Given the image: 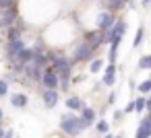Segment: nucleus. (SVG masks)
<instances>
[{
	"label": "nucleus",
	"instance_id": "nucleus-1",
	"mask_svg": "<svg viewBox=\"0 0 151 138\" xmlns=\"http://www.w3.org/2000/svg\"><path fill=\"white\" fill-rule=\"evenodd\" d=\"M60 130H62L64 134H70V136H79V134L83 132L81 122H79V117H75V115H62V120H60Z\"/></svg>",
	"mask_w": 151,
	"mask_h": 138
},
{
	"label": "nucleus",
	"instance_id": "nucleus-2",
	"mask_svg": "<svg viewBox=\"0 0 151 138\" xmlns=\"http://www.w3.org/2000/svg\"><path fill=\"white\" fill-rule=\"evenodd\" d=\"M17 19H19L17 4H15V6H11V9H4V11H0V27H2V29H9V27H13Z\"/></svg>",
	"mask_w": 151,
	"mask_h": 138
},
{
	"label": "nucleus",
	"instance_id": "nucleus-3",
	"mask_svg": "<svg viewBox=\"0 0 151 138\" xmlns=\"http://www.w3.org/2000/svg\"><path fill=\"white\" fill-rule=\"evenodd\" d=\"M70 68H73V60H68V58H64V56H56L54 60H52V70L58 74V72H70Z\"/></svg>",
	"mask_w": 151,
	"mask_h": 138
},
{
	"label": "nucleus",
	"instance_id": "nucleus-4",
	"mask_svg": "<svg viewBox=\"0 0 151 138\" xmlns=\"http://www.w3.org/2000/svg\"><path fill=\"white\" fill-rule=\"evenodd\" d=\"M46 89H58V74L52 70V66L42 74V80H40Z\"/></svg>",
	"mask_w": 151,
	"mask_h": 138
},
{
	"label": "nucleus",
	"instance_id": "nucleus-5",
	"mask_svg": "<svg viewBox=\"0 0 151 138\" xmlns=\"http://www.w3.org/2000/svg\"><path fill=\"white\" fill-rule=\"evenodd\" d=\"M93 58V48L87 46L85 41L77 48V54H75V62H81V60H91Z\"/></svg>",
	"mask_w": 151,
	"mask_h": 138
},
{
	"label": "nucleus",
	"instance_id": "nucleus-6",
	"mask_svg": "<svg viewBox=\"0 0 151 138\" xmlns=\"http://www.w3.org/2000/svg\"><path fill=\"white\" fill-rule=\"evenodd\" d=\"M101 39H104V31H101V29H99V31H89V33H85V43L91 46L93 50H95L97 46H101Z\"/></svg>",
	"mask_w": 151,
	"mask_h": 138
},
{
	"label": "nucleus",
	"instance_id": "nucleus-7",
	"mask_svg": "<svg viewBox=\"0 0 151 138\" xmlns=\"http://www.w3.org/2000/svg\"><path fill=\"white\" fill-rule=\"evenodd\" d=\"M23 48H25V43H23V39H21V37H17V39H11V41H9V46H6L9 58L13 60V58H15V56H17V54L23 50Z\"/></svg>",
	"mask_w": 151,
	"mask_h": 138
},
{
	"label": "nucleus",
	"instance_id": "nucleus-8",
	"mask_svg": "<svg viewBox=\"0 0 151 138\" xmlns=\"http://www.w3.org/2000/svg\"><path fill=\"white\" fill-rule=\"evenodd\" d=\"M112 25H114V17H112V13H101V15L97 17V27H99L101 31H108Z\"/></svg>",
	"mask_w": 151,
	"mask_h": 138
},
{
	"label": "nucleus",
	"instance_id": "nucleus-9",
	"mask_svg": "<svg viewBox=\"0 0 151 138\" xmlns=\"http://www.w3.org/2000/svg\"><path fill=\"white\" fill-rule=\"evenodd\" d=\"M149 136H151V117H143L137 130V138H149Z\"/></svg>",
	"mask_w": 151,
	"mask_h": 138
},
{
	"label": "nucleus",
	"instance_id": "nucleus-10",
	"mask_svg": "<svg viewBox=\"0 0 151 138\" xmlns=\"http://www.w3.org/2000/svg\"><path fill=\"white\" fill-rule=\"evenodd\" d=\"M29 62H31L33 66H42V68H44L48 60H46V54L37 48V50H31V58H29Z\"/></svg>",
	"mask_w": 151,
	"mask_h": 138
},
{
	"label": "nucleus",
	"instance_id": "nucleus-11",
	"mask_svg": "<svg viewBox=\"0 0 151 138\" xmlns=\"http://www.w3.org/2000/svg\"><path fill=\"white\" fill-rule=\"evenodd\" d=\"M44 103H46V107H54L58 103V91L56 89H46L44 91Z\"/></svg>",
	"mask_w": 151,
	"mask_h": 138
},
{
	"label": "nucleus",
	"instance_id": "nucleus-12",
	"mask_svg": "<svg viewBox=\"0 0 151 138\" xmlns=\"http://www.w3.org/2000/svg\"><path fill=\"white\" fill-rule=\"evenodd\" d=\"M11 103H13V107H25V105H27V95L17 93V95L11 97Z\"/></svg>",
	"mask_w": 151,
	"mask_h": 138
},
{
	"label": "nucleus",
	"instance_id": "nucleus-13",
	"mask_svg": "<svg viewBox=\"0 0 151 138\" xmlns=\"http://www.w3.org/2000/svg\"><path fill=\"white\" fill-rule=\"evenodd\" d=\"M83 105H85V101H81L79 97H68V99H66V107L73 109V111H79Z\"/></svg>",
	"mask_w": 151,
	"mask_h": 138
},
{
	"label": "nucleus",
	"instance_id": "nucleus-14",
	"mask_svg": "<svg viewBox=\"0 0 151 138\" xmlns=\"http://www.w3.org/2000/svg\"><path fill=\"white\" fill-rule=\"evenodd\" d=\"M126 2H128V0H106V6L110 11H120V9H124Z\"/></svg>",
	"mask_w": 151,
	"mask_h": 138
},
{
	"label": "nucleus",
	"instance_id": "nucleus-15",
	"mask_svg": "<svg viewBox=\"0 0 151 138\" xmlns=\"http://www.w3.org/2000/svg\"><path fill=\"white\" fill-rule=\"evenodd\" d=\"M139 68H141V70H149V68H151V56H149V54H147V56H141Z\"/></svg>",
	"mask_w": 151,
	"mask_h": 138
},
{
	"label": "nucleus",
	"instance_id": "nucleus-16",
	"mask_svg": "<svg viewBox=\"0 0 151 138\" xmlns=\"http://www.w3.org/2000/svg\"><path fill=\"white\" fill-rule=\"evenodd\" d=\"M147 109V97H137L134 99V111H143Z\"/></svg>",
	"mask_w": 151,
	"mask_h": 138
},
{
	"label": "nucleus",
	"instance_id": "nucleus-17",
	"mask_svg": "<svg viewBox=\"0 0 151 138\" xmlns=\"http://www.w3.org/2000/svg\"><path fill=\"white\" fill-rule=\"evenodd\" d=\"M143 35H145V29H143V27H139V31H137V35H134V41H132V46H134V48H139V46H141Z\"/></svg>",
	"mask_w": 151,
	"mask_h": 138
},
{
	"label": "nucleus",
	"instance_id": "nucleus-18",
	"mask_svg": "<svg viewBox=\"0 0 151 138\" xmlns=\"http://www.w3.org/2000/svg\"><path fill=\"white\" fill-rule=\"evenodd\" d=\"M6 37H9V41H11V39H17V37H21V31L13 25V27H9V35H6Z\"/></svg>",
	"mask_w": 151,
	"mask_h": 138
},
{
	"label": "nucleus",
	"instance_id": "nucleus-19",
	"mask_svg": "<svg viewBox=\"0 0 151 138\" xmlns=\"http://www.w3.org/2000/svg\"><path fill=\"white\" fill-rule=\"evenodd\" d=\"M95 130H97L99 134H106V132L110 130V126H108V122H104V120H101V122H97V124H95Z\"/></svg>",
	"mask_w": 151,
	"mask_h": 138
},
{
	"label": "nucleus",
	"instance_id": "nucleus-20",
	"mask_svg": "<svg viewBox=\"0 0 151 138\" xmlns=\"http://www.w3.org/2000/svg\"><path fill=\"white\" fill-rule=\"evenodd\" d=\"M114 80H116V74H104V78H101V83H104L106 87H112Z\"/></svg>",
	"mask_w": 151,
	"mask_h": 138
},
{
	"label": "nucleus",
	"instance_id": "nucleus-21",
	"mask_svg": "<svg viewBox=\"0 0 151 138\" xmlns=\"http://www.w3.org/2000/svg\"><path fill=\"white\" fill-rule=\"evenodd\" d=\"M139 91H141L143 95H147V93L151 91V80H143V83L139 85Z\"/></svg>",
	"mask_w": 151,
	"mask_h": 138
},
{
	"label": "nucleus",
	"instance_id": "nucleus-22",
	"mask_svg": "<svg viewBox=\"0 0 151 138\" xmlns=\"http://www.w3.org/2000/svg\"><path fill=\"white\" fill-rule=\"evenodd\" d=\"M17 4V0H0V11H4V9H11Z\"/></svg>",
	"mask_w": 151,
	"mask_h": 138
},
{
	"label": "nucleus",
	"instance_id": "nucleus-23",
	"mask_svg": "<svg viewBox=\"0 0 151 138\" xmlns=\"http://www.w3.org/2000/svg\"><path fill=\"white\" fill-rule=\"evenodd\" d=\"M101 66H104V62H101V60H93L89 70H91V72H99V70H101Z\"/></svg>",
	"mask_w": 151,
	"mask_h": 138
},
{
	"label": "nucleus",
	"instance_id": "nucleus-24",
	"mask_svg": "<svg viewBox=\"0 0 151 138\" xmlns=\"http://www.w3.org/2000/svg\"><path fill=\"white\" fill-rule=\"evenodd\" d=\"M6 93H9V83L0 78V97H4Z\"/></svg>",
	"mask_w": 151,
	"mask_h": 138
},
{
	"label": "nucleus",
	"instance_id": "nucleus-25",
	"mask_svg": "<svg viewBox=\"0 0 151 138\" xmlns=\"http://www.w3.org/2000/svg\"><path fill=\"white\" fill-rule=\"evenodd\" d=\"M106 74H116V64H114V62H110V64L106 66Z\"/></svg>",
	"mask_w": 151,
	"mask_h": 138
},
{
	"label": "nucleus",
	"instance_id": "nucleus-26",
	"mask_svg": "<svg viewBox=\"0 0 151 138\" xmlns=\"http://www.w3.org/2000/svg\"><path fill=\"white\" fill-rule=\"evenodd\" d=\"M122 111H124V113H130V111H134V101H130V103H128V105H126Z\"/></svg>",
	"mask_w": 151,
	"mask_h": 138
},
{
	"label": "nucleus",
	"instance_id": "nucleus-27",
	"mask_svg": "<svg viewBox=\"0 0 151 138\" xmlns=\"http://www.w3.org/2000/svg\"><path fill=\"white\" fill-rule=\"evenodd\" d=\"M122 115H124V111H122V109H116V111H114V120H116V122H118V120H122Z\"/></svg>",
	"mask_w": 151,
	"mask_h": 138
},
{
	"label": "nucleus",
	"instance_id": "nucleus-28",
	"mask_svg": "<svg viewBox=\"0 0 151 138\" xmlns=\"http://www.w3.org/2000/svg\"><path fill=\"white\" fill-rule=\"evenodd\" d=\"M114 99H116V93H110L108 95V103H114Z\"/></svg>",
	"mask_w": 151,
	"mask_h": 138
},
{
	"label": "nucleus",
	"instance_id": "nucleus-29",
	"mask_svg": "<svg viewBox=\"0 0 151 138\" xmlns=\"http://www.w3.org/2000/svg\"><path fill=\"white\" fill-rule=\"evenodd\" d=\"M13 134H15V132H13V130H9V132H4V134H2V138H13Z\"/></svg>",
	"mask_w": 151,
	"mask_h": 138
},
{
	"label": "nucleus",
	"instance_id": "nucleus-30",
	"mask_svg": "<svg viewBox=\"0 0 151 138\" xmlns=\"http://www.w3.org/2000/svg\"><path fill=\"white\" fill-rule=\"evenodd\" d=\"M149 2H151V0H141V4H143V6H149Z\"/></svg>",
	"mask_w": 151,
	"mask_h": 138
},
{
	"label": "nucleus",
	"instance_id": "nucleus-31",
	"mask_svg": "<svg viewBox=\"0 0 151 138\" xmlns=\"http://www.w3.org/2000/svg\"><path fill=\"white\" fill-rule=\"evenodd\" d=\"M2 117H4V113H2V107H0V124H2Z\"/></svg>",
	"mask_w": 151,
	"mask_h": 138
},
{
	"label": "nucleus",
	"instance_id": "nucleus-32",
	"mask_svg": "<svg viewBox=\"0 0 151 138\" xmlns=\"http://www.w3.org/2000/svg\"><path fill=\"white\" fill-rule=\"evenodd\" d=\"M104 138H114V136H112V134H108V132H106V136H104Z\"/></svg>",
	"mask_w": 151,
	"mask_h": 138
},
{
	"label": "nucleus",
	"instance_id": "nucleus-33",
	"mask_svg": "<svg viewBox=\"0 0 151 138\" xmlns=\"http://www.w3.org/2000/svg\"><path fill=\"white\" fill-rule=\"evenodd\" d=\"M2 134H4V130H2V126H0V138H2Z\"/></svg>",
	"mask_w": 151,
	"mask_h": 138
},
{
	"label": "nucleus",
	"instance_id": "nucleus-34",
	"mask_svg": "<svg viewBox=\"0 0 151 138\" xmlns=\"http://www.w3.org/2000/svg\"><path fill=\"white\" fill-rule=\"evenodd\" d=\"M114 138H116V136H114ZM118 138H122V136H118Z\"/></svg>",
	"mask_w": 151,
	"mask_h": 138
}]
</instances>
